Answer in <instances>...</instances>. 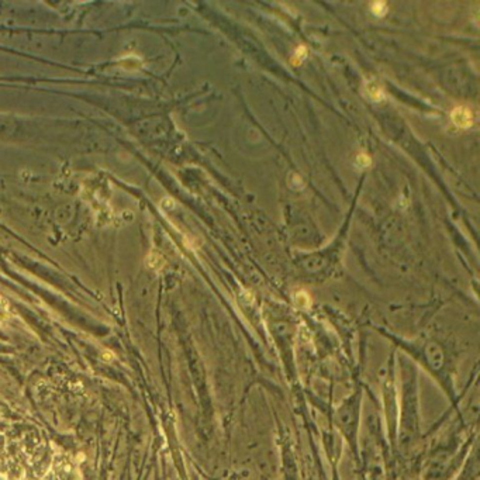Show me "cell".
I'll use <instances>...</instances> for the list:
<instances>
[{
	"label": "cell",
	"mask_w": 480,
	"mask_h": 480,
	"mask_svg": "<svg viewBox=\"0 0 480 480\" xmlns=\"http://www.w3.org/2000/svg\"><path fill=\"white\" fill-rule=\"evenodd\" d=\"M451 121L454 123L455 127L461 130H467L473 125L475 116L467 106H456L451 111Z\"/></svg>",
	"instance_id": "6da1fadb"
},
{
	"label": "cell",
	"mask_w": 480,
	"mask_h": 480,
	"mask_svg": "<svg viewBox=\"0 0 480 480\" xmlns=\"http://www.w3.org/2000/svg\"><path fill=\"white\" fill-rule=\"evenodd\" d=\"M363 93H365V96L368 99H371L372 102H382L386 97L383 86L377 80L373 79L365 82V85H363Z\"/></svg>",
	"instance_id": "7a4b0ae2"
},
{
	"label": "cell",
	"mask_w": 480,
	"mask_h": 480,
	"mask_svg": "<svg viewBox=\"0 0 480 480\" xmlns=\"http://www.w3.org/2000/svg\"><path fill=\"white\" fill-rule=\"evenodd\" d=\"M389 10L386 1H373L371 6V12L376 16V17H385Z\"/></svg>",
	"instance_id": "3957f363"
},
{
	"label": "cell",
	"mask_w": 480,
	"mask_h": 480,
	"mask_svg": "<svg viewBox=\"0 0 480 480\" xmlns=\"http://www.w3.org/2000/svg\"><path fill=\"white\" fill-rule=\"evenodd\" d=\"M307 53H308V51H307V48L304 45L297 47L296 51H294L293 56H292V64H293V65H300V64L306 59Z\"/></svg>",
	"instance_id": "277c9868"
},
{
	"label": "cell",
	"mask_w": 480,
	"mask_h": 480,
	"mask_svg": "<svg viewBox=\"0 0 480 480\" xmlns=\"http://www.w3.org/2000/svg\"><path fill=\"white\" fill-rule=\"evenodd\" d=\"M294 303H296L299 307H302V308H307V307L310 306V297H308V294H307L306 292H303V290L296 292V293H294Z\"/></svg>",
	"instance_id": "5b68a950"
},
{
	"label": "cell",
	"mask_w": 480,
	"mask_h": 480,
	"mask_svg": "<svg viewBox=\"0 0 480 480\" xmlns=\"http://www.w3.org/2000/svg\"><path fill=\"white\" fill-rule=\"evenodd\" d=\"M371 163H372V160H371V157L366 155V154H359V155L356 157V166L360 168V169L371 166Z\"/></svg>",
	"instance_id": "8992f818"
}]
</instances>
